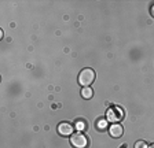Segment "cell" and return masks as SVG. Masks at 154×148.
<instances>
[{"mask_svg":"<svg viewBox=\"0 0 154 148\" xmlns=\"http://www.w3.org/2000/svg\"><path fill=\"white\" fill-rule=\"evenodd\" d=\"M95 81V71L92 69H84L79 74V84L83 87H90Z\"/></svg>","mask_w":154,"mask_h":148,"instance_id":"6da1fadb","label":"cell"},{"mask_svg":"<svg viewBox=\"0 0 154 148\" xmlns=\"http://www.w3.org/2000/svg\"><path fill=\"white\" fill-rule=\"evenodd\" d=\"M70 144L73 145L74 148H87V145H88V138L81 132H76L70 136Z\"/></svg>","mask_w":154,"mask_h":148,"instance_id":"7a4b0ae2","label":"cell"},{"mask_svg":"<svg viewBox=\"0 0 154 148\" xmlns=\"http://www.w3.org/2000/svg\"><path fill=\"white\" fill-rule=\"evenodd\" d=\"M122 117H124L122 111L120 108H117V107H112L107 111V119L112 121V122H119L120 119H122Z\"/></svg>","mask_w":154,"mask_h":148,"instance_id":"3957f363","label":"cell"},{"mask_svg":"<svg viewBox=\"0 0 154 148\" xmlns=\"http://www.w3.org/2000/svg\"><path fill=\"white\" fill-rule=\"evenodd\" d=\"M58 133L62 136H72L73 135V126L67 122H62L58 126Z\"/></svg>","mask_w":154,"mask_h":148,"instance_id":"277c9868","label":"cell"},{"mask_svg":"<svg viewBox=\"0 0 154 148\" xmlns=\"http://www.w3.org/2000/svg\"><path fill=\"white\" fill-rule=\"evenodd\" d=\"M109 133L112 137L114 138H119L122 136V133H124V129H122L121 125H119V123H113L112 126L109 128Z\"/></svg>","mask_w":154,"mask_h":148,"instance_id":"5b68a950","label":"cell"},{"mask_svg":"<svg viewBox=\"0 0 154 148\" xmlns=\"http://www.w3.org/2000/svg\"><path fill=\"white\" fill-rule=\"evenodd\" d=\"M74 128L77 129V132H83L87 129V122L84 119H77L76 123H74Z\"/></svg>","mask_w":154,"mask_h":148,"instance_id":"8992f818","label":"cell"},{"mask_svg":"<svg viewBox=\"0 0 154 148\" xmlns=\"http://www.w3.org/2000/svg\"><path fill=\"white\" fill-rule=\"evenodd\" d=\"M92 95H94V92H92V89H91L90 87H84L83 90H81V96H83L84 99H91Z\"/></svg>","mask_w":154,"mask_h":148,"instance_id":"52a82bcc","label":"cell"},{"mask_svg":"<svg viewBox=\"0 0 154 148\" xmlns=\"http://www.w3.org/2000/svg\"><path fill=\"white\" fill-rule=\"evenodd\" d=\"M106 126H107V122H106V119H99V121L96 122V128L99 129V130H105Z\"/></svg>","mask_w":154,"mask_h":148,"instance_id":"ba28073f","label":"cell"},{"mask_svg":"<svg viewBox=\"0 0 154 148\" xmlns=\"http://www.w3.org/2000/svg\"><path fill=\"white\" fill-rule=\"evenodd\" d=\"M135 148H149L147 144L143 141V140H139V141L135 143Z\"/></svg>","mask_w":154,"mask_h":148,"instance_id":"9c48e42d","label":"cell"},{"mask_svg":"<svg viewBox=\"0 0 154 148\" xmlns=\"http://www.w3.org/2000/svg\"><path fill=\"white\" fill-rule=\"evenodd\" d=\"M150 13H151V15L154 16V6H151V10H150Z\"/></svg>","mask_w":154,"mask_h":148,"instance_id":"30bf717a","label":"cell"},{"mask_svg":"<svg viewBox=\"0 0 154 148\" xmlns=\"http://www.w3.org/2000/svg\"><path fill=\"white\" fill-rule=\"evenodd\" d=\"M149 148H154V144H151V145H150V147H149Z\"/></svg>","mask_w":154,"mask_h":148,"instance_id":"8fae6325","label":"cell"}]
</instances>
